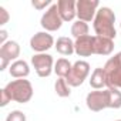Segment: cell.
I'll return each instance as SVG.
<instances>
[{
  "label": "cell",
  "instance_id": "obj_1",
  "mask_svg": "<svg viewBox=\"0 0 121 121\" xmlns=\"http://www.w3.org/2000/svg\"><path fill=\"white\" fill-rule=\"evenodd\" d=\"M93 27L97 36L100 37H107L114 40L117 36L114 23H115V14L110 7H100L97 10V14L93 20Z\"/></svg>",
  "mask_w": 121,
  "mask_h": 121
},
{
  "label": "cell",
  "instance_id": "obj_2",
  "mask_svg": "<svg viewBox=\"0 0 121 121\" xmlns=\"http://www.w3.org/2000/svg\"><path fill=\"white\" fill-rule=\"evenodd\" d=\"M3 90L6 91V94L10 97L12 101L20 103V104L29 103L33 97V86L29 80H24V78H17L7 83Z\"/></svg>",
  "mask_w": 121,
  "mask_h": 121
},
{
  "label": "cell",
  "instance_id": "obj_3",
  "mask_svg": "<svg viewBox=\"0 0 121 121\" xmlns=\"http://www.w3.org/2000/svg\"><path fill=\"white\" fill-rule=\"evenodd\" d=\"M90 74V64L84 60H78L73 64V69L70 71V74L67 76V83L70 87H78L84 83V80L88 77Z\"/></svg>",
  "mask_w": 121,
  "mask_h": 121
},
{
  "label": "cell",
  "instance_id": "obj_4",
  "mask_svg": "<svg viewBox=\"0 0 121 121\" xmlns=\"http://www.w3.org/2000/svg\"><path fill=\"white\" fill-rule=\"evenodd\" d=\"M40 24H41V27H43L46 31H57L60 27H61L63 19L60 17L57 3L51 4V6L46 10V13L41 16Z\"/></svg>",
  "mask_w": 121,
  "mask_h": 121
},
{
  "label": "cell",
  "instance_id": "obj_5",
  "mask_svg": "<svg viewBox=\"0 0 121 121\" xmlns=\"http://www.w3.org/2000/svg\"><path fill=\"white\" fill-rule=\"evenodd\" d=\"M31 64L37 73L39 77H48L51 74V71L54 70V61H53V57L50 54L46 53H37L31 57Z\"/></svg>",
  "mask_w": 121,
  "mask_h": 121
},
{
  "label": "cell",
  "instance_id": "obj_6",
  "mask_svg": "<svg viewBox=\"0 0 121 121\" xmlns=\"http://www.w3.org/2000/svg\"><path fill=\"white\" fill-rule=\"evenodd\" d=\"M98 6H100L98 0H77L76 9H77L78 20H81L84 23H88V22L94 20Z\"/></svg>",
  "mask_w": 121,
  "mask_h": 121
},
{
  "label": "cell",
  "instance_id": "obj_7",
  "mask_svg": "<svg viewBox=\"0 0 121 121\" xmlns=\"http://www.w3.org/2000/svg\"><path fill=\"white\" fill-rule=\"evenodd\" d=\"M105 73V86L107 88H121V66L112 61L110 58L103 67Z\"/></svg>",
  "mask_w": 121,
  "mask_h": 121
},
{
  "label": "cell",
  "instance_id": "obj_8",
  "mask_svg": "<svg viewBox=\"0 0 121 121\" xmlns=\"http://www.w3.org/2000/svg\"><path fill=\"white\" fill-rule=\"evenodd\" d=\"M54 46V39L47 31H39L30 39V47L37 53H46Z\"/></svg>",
  "mask_w": 121,
  "mask_h": 121
},
{
  "label": "cell",
  "instance_id": "obj_9",
  "mask_svg": "<svg viewBox=\"0 0 121 121\" xmlns=\"http://www.w3.org/2000/svg\"><path fill=\"white\" fill-rule=\"evenodd\" d=\"M86 104H87L88 110H91L94 112H98V111H103L104 108H107V94H105V90L104 91L95 90V91L88 93L87 97H86Z\"/></svg>",
  "mask_w": 121,
  "mask_h": 121
},
{
  "label": "cell",
  "instance_id": "obj_10",
  "mask_svg": "<svg viewBox=\"0 0 121 121\" xmlns=\"http://www.w3.org/2000/svg\"><path fill=\"white\" fill-rule=\"evenodd\" d=\"M94 39L95 36H83L80 39H76L74 41V50L80 57H88L94 54Z\"/></svg>",
  "mask_w": 121,
  "mask_h": 121
},
{
  "label": "cell",
  "instance_id": "obj_11",
  "mask_svg": "<svg viewBox=\"0 0 121 121\" xmlns=\"http://www.w3.org/2000/svg\"><path fill=\"white\" fill-rule=\"evenodd\" d=\"M76 3L77 2H74V0H58L57 2L58 13H60V17L63 19V22H71L77 16Z\"/></svg>",
  "mask_w": 121,
  "mask_h": 121
},
{
  "label": "cell",
  "instance_id": "obj_12",
  "mask_svg": "<svg viewBox=\"0 0 121 121\" xmlns=\"http://www.w3.org/2000/svg\"><path fill=\"white\" fill-rule=\"evenodd\" d=\"M112 50H114V40L95 36V39H94V54L110 56L112 53Z\"/></svg>",
  "mask_w": 121,
  "mask_h": 121
},
{
  "label": "cell",
  "instance_id": "obj_13",
  "mask_svg": "<svg viewBox=\"0 0 121 121\" xmlns=\"http://www.w3.org/2000/svg\"><path fill=\"white\" fill-rule=\"evenodd\" d=\"M19 56H20V46H19L17 41L9 40V41H6L2 47H0V57L7 58L9 61L16 60Z\"/></svg>",
  "mask_w": 121,
  "mask_h": 121
},
{
  "label": "cell",
  "instance_id": "obj_14",
  "mask_svg": "<svg viewBox=\"0 0 121 121\" xmlns=\"http://www.w3.org/2000/svg\"><path fill=\"white\" fill-rule=\"evenodd\" d=\"M9 73L13 78H26L30 74V67L24 60H16L14 63L9 67Z\"/></svg>",
  "mask_w": 121,
  "mask_h": 121
},
{
  "label": "cell",
  "instance_id": "obj_15",
  "mask_svg": "<svg viewBox=\"0 0 121 121\" xmlns=\"http://www.w3.org/2000/svg\"><path fill=\"white\" fill-rule=\"evenodd\" d=\"M56 50L61 54V56H71L73 53H76L74 50V43L71 39L69 37H58L56 41Z\"/></svg>",
  "mask_w": 121,
  "mask_h": 121
},
{
  "label": "cell",
  "instance_id": "obj_16",
  "mask_svg": "<svg viewBox=\"0 0 121 121\" xmlns=\"http://www.w3.org/2000/svg\"><path fill=\"white\" fill-rule=\"evenodd\" d=\"M71 69H73V64L67 58H58L54 64V73L58 76V78H67Z\"/></svg>",
  "mask_w": 121,
  "mask_h": 121
},
{
  "label": "cell",
  "instance_id": "obj_17",
  "mask_svg": "<svg viewBox=\"0 0 121 121\" xmlns=\"http://www.w3.org/2000/svg\"><path fill=\"white\" fill-rule=\"evenodd\" d=\"M90 86L94 90H101L103 87H107L105 86V73H104L103 67H97L93 71L91 78H90Z\"/></svg>",
  "mask_w": 121,
  "mask_h": 121
},
{
  "label": "cell",
  "instance_id": "obj_18",
  "mask_svg": "<svg viewBox=\"0 0 121 121\" xmlns=\"http://www.w3.org/2000/svg\"><path fill=\"white\" fill-rule=\"evenodd\" d=\"M107 108H121V91L118 88H107Z\"/></svg>",
  "mask_w": 121,
  "mask_h": 121
},
{
  "label": "cell",
  "instance_id": "obj_19",
  "mask_svg": "<svg viewBox=\"0 0 121 121\" xmlns=\"http://www.w3.org/2000/svg\"><path fill=\"white\" fill-rule=\"evenodd\" d=\"M54 90H56V93H57L58 97H63V98L64 97H70V94H71L70 86H69V83H67L66 78H58L54 83Z\"/></svg>",
  "mask_w": 121,
  "mask_h": 121
},
{
  "label": "cell",
  "instance_id": "obj_20",
  "mask_svg": "<svg viewBox=\"0 0 121 121\" xmlns=\"http://www.w3.org/2000/svg\"><path fill=\"white\" fill-rule=\"evenodd\" d=\"M88 30H90L88 24L84 23V22H81V20L74 22L73 26H71V34H73V37H76V39H80V37H83V36H87V34H88Z\"/></svg>",
  "mask_w": 121,
  "mask_h": 121
},
{
  "label": "cell",
  "instance_id": "obj_21",
  "mask_svg": "<svg viewBox=\"0 0 121 121\" xmlns=\"http://www.w3.org/2000/svg\"><path fill=\"white\" fill-rule=\"evenodd\" d=\"M6 121H26V114L19 110H14L9 112V115L6 117Z\"/></svg>",
  "mask_w": 121,
  "mask_h": 121
},
{
  "label": "cell",
  "instance_id": "obj_22",
  "mask_svg": "<svg viewBox=\"0 0 121 121\" xmlns=\"http://www.w3.org/2000/svg\"><path fill=\"white\" fill-rule=\"evenodd\" d=\"M9 13L4 7H0V26H4L7 22H9Z\"/></svg>",
  "mask_w": 121,
  "mask_h": 121
},
{
  "label": "cell",
  "instance_id": "obj_23",
  "mask_svg": "<svg viewBox=\"0 0 121 121\" xmlns=\"http://www.w3.org/2000/svg\"><path fill=\"white\" fill-rule=\"evenodd\" d=\"M31 4H33V7H36L37 10H43L44 7H47L48 4H50V0H43V2H31Z\"/></svg>",
  "mask_w": 121,
  "mask_h": 121
},
{
  "label": "cell",
  "instance_id": "obj_24",
  "mask_svg": "<svg viewBox=\"0 0 121 121\" xmlns=\"http://www.w3.org/2000/svg\"><path fill=\"white\" fill-rule=\"evenodd\" d=\"M0 95H2V100H0V105H2V107H6V105L12 101V100H10V97L6 94V91H4V90H2Z\"/></svg>",
  "mask_w": 121,
  "mask_h": 121
},
{
  "label": "cell",
  "instance_id": "obj_25",
  "mask_svg": "<svg viewBox=\"0 0 121 121\" xmlns=\"http://www.w3.org/2000/svg\"><path fill=\"white\" fill-rule=\"evenodd\" d=\"M0 61H2V63H0V70L3 71V70H6V69H7V66H9V63H10V61H9L7 58H4V57H0Z\"/></svg>",
  "mask_w": 121,
  "mask_h": 121
},
{
  "label": "cell",
  "instance_id": "obj_26",
  "mask_svg": "<svg viewBox=\"0 0 121 121\" xmlns=\"http://www.w3.org/2000/svg\"><path fill=\"white\" fill-rule=\"evenodd\" d=\"M6 39H7V31L6 30H0V44H4L6 43Z\"/></svg>",
  "mask_w": 121,
  "mask_h": 121
},
{
  "label": "cell",
  "instance_id": "obj_27",
  "mask_svg": "<svg viewBox=\"0 0 121 121\" xmlns=\"http://www.w3.org/2000/svg\"><path fill=\"white\" fill-rule=\"evenodd\" d=\"M111 58H112V61H114V63H117L118 66H121V51L117 53V54H115L114 57H111Z\"/></svg>",
  "mask_w": 121,
  "mask_h": 121
},
{
  "label": "cell",
  "instance_id": "obj_28",
  "mask_svg": "<svg viewBox=\"0 0 121 121\" xmlns=\"http://www.w3.org/2000/svg\"><path fill=\"white\" fill-rule=\"evenodd\" d=\"M115 121H121V120H115Z\"/></svg>",
  "mask_w": 121,
  "mask_h": 121
},
{
  "label": "cell",
  "instance_id": "obj_29",
  "mask_svg": "<svg viewBox=\"0 0 121 121\" xmlns=\"http://www.w3.org/2000/svg\"><path fill=\"white\" fill-rule=\"evenodd\" d=\"M120 26H121V23H120Z\"/></svg>",
  "mask_w": 121,
  "mask_h": 121
}]
</instances>
